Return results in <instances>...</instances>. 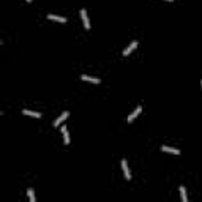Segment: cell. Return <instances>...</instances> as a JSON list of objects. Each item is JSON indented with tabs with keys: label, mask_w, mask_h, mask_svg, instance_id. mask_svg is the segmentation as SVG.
<instances>
[{
	"label": "cell",
	"mask_w": 202,
	"mask_h": 202,
	"mask_svg": "<svg viewBox=\"0 0 202 202\" xmlns=\"http://www.w3.org/2000/svg\"><path fill=\"white\" fill-rule=\"evenodd\" d=\"M141 112H142V106H137V107L134 109V111H133V112L130 114V115H128V118H126V120H128V123H131V122L134 120V118H136L137 115H139Z\"/></svg>",
	"instance_id": "1"
},
{
	"label": "cell",
	"mask_w": 202,
	"mask_h": 202,
	"mask_svg": "<svg viewBox=\"0 0 202 202\" xmlns=\"http://www.w3.org/2000/svg\"><path fill=\"white\" fill-rule=\"evenodd\" d=\"M122 169H123V175H125L126 180H131V174H130V169H128L126 159H122Z\"/></svg>",
	"instance_id": "2"
},
{
	"label": "cell",
	"mask_w": 202,
	"mask_h": 202,
	"mask_svg": "<svg viewBox=\"0 0 202 202\" xmlns=\"http://www.w3.org/2000/svg\"><path fill=\"white\" fill-rule=\"evenodd\" d=\"M81 17H82V21H84V27L87 30H90V21H89V16H87V11L84 8L81 10Z\"/></svg>",
	"instance_id": "3"
},
{
	"label": "cell",
	"mask_w": 202,
	"mask_h": 202,
	"mask_svg": "<svg viewBox=\"0 0 202 202\" xmlns=\"http://www.w3.org/2000/svg\"><path fill=\"white\" fill-rule=\"evenodd\" d=\"M68 115H70V112H68V111H65V112H63L60 117L57 118L56 122H54V126H58V125H60V123H63V122H65L66 118H68Z\"/></svg>",
	"instance_id": "4"
},
{
	"label": "cell",
	"mask_w": 202,
	"mask_h": 202,
	"mask_svg": "<svg viewBox=\"0 0 202 202\" xmlns=\"http://www.w3.org/2000/svg\"><path fill=\"white\" fill-rule=\"evenodd\" d=\"M161 150L167 152V153H172V155H180V150H178V149H172V147H167V145H163Z\"/></svg>",
	"instance_id": "5"
},
{
	"label": "cell",
	"mask_w": 202,
	"mask_h": 202,
	"mask_svg": "<svg viewBox=\"0 0 202 202\" xmlns=\"http://www.w3.org/2000/svg\"><path fill=\"white\" fill-rule=\"evenodd\" d=\"M22 114L24 115H30V117H35V118H40L41 114L40 112H35V111H29V109H22Z\"/></svg>",
	"instance_id": "6"
},
{
	"label": "cell",
	"mask_w": 202,
	"mask_h": 202,
	"mask_svg": "<svg viewBox=\"0 0 202 202\" xmlns=\"http://www.w3.org/2000/svg\"><path fill=\"white\" fill-rule=\"evenodd\" d=\"M82 81H89V82H93V84H100V79L98 77H92V76H87V74H82L81 76Z\"/></svg>",
	"instance_id": "7"
},
{
	"label": "cell",
	"mask_w": 202,
	"mask_h": 202,
	"mask_svg": "<svg viewBox=\"0 0 202 202\" xmlns=\"http://www.w3.org/2000/svg\"><path fill=\"white\" fill-rule=\"evenodd\" d=\"M62 134H63V142L68 145V144H70V134H68V130L65 126H62Z\"/></svg>",
	"instance_id": "8"
},
{
	"label": "cell",
	"mask_w": 202,
	"mask_h": 202,
	"mask_svg": "<svg viewBox=\"0 0 202 202\" xmlns=\"http://www.w3.org/2000/svg\"><path fill=\"white\" fill-rule=\"evenodd\" d=\"M48 19L58 21V22H66V17H62V16H57V14H48Z\"/></svg>",
	"instance_id": "9"
},
{
	"label": "cell",
	"mask_w": 202,
	"mask_h": 202,
	"mask_svg": "<svg viewBox=\"0 0 202 202\" xmlns=\"http://www.w3.org/2000/svg\"><path fill=\"white\" fill-rule=\"evenodd\" d=\"M136 46H137V41H133V43H131L130 46H128V48H126L125 50H123V56H128V54H130L131 50H133V49L136 48Z\"/></svg>",
	"instance_id": "10"
},
{
	"label": "cell",
	"mask_w": 202,
	"mask_h": 202,
	"mask_svg": "<svg viewBox=\"0 0 202 202\" xmlns=\"http://www.w3.org/2000/svg\"><path fill=\"white\" fill-rule=\"evenodd\" d=\"M180 196H182V201H183V202H188V196H186L185 186H180Z\"/></svg>",
	"instance_id": "11"
},
{
	"label": "cell",
	"mask_w": 202,
	"mask_h": 202,
	"mask_svg": "<svg viewBox=\"0 0 202 202\" xmlns=\"http://www.w3.org/2000/svg\"><path fill=\"white\" fill-rule=\"evenodd\" d=\"M27 194H29V199H30V202H35V193H33V190H32V188H30L29 191H27Z\"/></svg>",
	"instance_id": "12"
},
{
	"label": "cell",
	"mask_w": 202,
	"mask_h": 202,
	"mask_svg": "<svg viewBox=\"0 0 202 202\" xmlns=\"http://www.w3.org/2000/svg\"><path fill=\"white\" fill-rule=\"evenodd\" d=\"M27 2H29V3H30V2H32V0H27Z\"/></svg>",
	"instance_id": "13"
},
{
	"label": "cell",
	"mask_w": 202,
	"mask_h": 202,
	"mask_svg": "<svg viewBox=\"0 0 202 202\" xmlns=\"http://www.w3.org/2000/svg\"><path fill=\"white\" fill-rule=\"evenodd\" d=\"M167 2H172V0H167Z\"/></svg>",
	"instance_id": "14"
},
{
	"label": "cell",
	"mask_w": 202,
	"mask_h": 202,
	"mask_svg": "<svg viewBox=\"0 0 202 202\" xmlns=\"http://www.w3.org/2000/svg\"><path fill=\"white\" fill-rule=\"evenodd\" d=\"M201 85H202V82H201Z\"/></svg>",
	"instance_id": "15"
}]
</instances>
